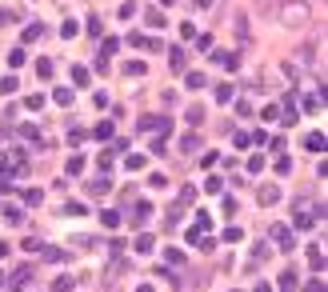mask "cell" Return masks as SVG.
<instances>
[{
  "label": "cell",
  "instance_id": "obj_1",
  "mask_svg": "<svg viewBox=\"0 0 328 292\" xmlns=\"http://www.w3.org/2000/svg\"><path fill=\"white\" fill-rule=\"evenodd\" d=\"M308 20H312V8L304 0H292V4L280 8V24H288V28H304Z\"/></svg>",
  "mask_w": 328,
  "mask_h": 292
},
{
  "label": "cell",
  "instance_id": "obj_2",
  "mask_svg": "<svg viewBox=\"0 0 328 292\" xmlns=\"http://www.w3.org/2000/svg\"><path fill=\"white\" fill-rule=\"evenodd\" d=\"M272 240H276L280 252H292V248H296V236L288 232V224H272Z\"/></svg>",
  "mask_w": 328,
  "mask_h": 292
},
{
  "label": "cell",
  "instance_id": "obj_3",
  "mask_svg": "<svg viewBox=\"0 0 328 292\" xmlns=\"http://www.w3.org/2000/svg\"><path fill=\"white\" fill-rule=\"evenodd\" d=\"M256 200H260V204H276V200H280V184H260Z\"/></svg>",
  "mask_w": 328,
  "mask_h": 292
},
{
  "label": "cell",
  "instance_id": "obj_4",
  "mask_svg": "<svg viewBox=\"0 0 328 292\" xmlns=\"http://www.w3.org/2000/svg\"><path fill=\"white\" fill-rule=\"evenodd\" d=\"M148 216H152V204H148V200H140V204H136V212H132V228L148 224Z\"/></svg>",
  "mask_w": 328,
  "mask_h": 292
},
{
  "label": "cell",
  "instance_id": "obj_5",
  "mask_svg": "<svg viewBox=\"0 0 328 292\" xmlns=\"http://www.w3.org/2000/svg\"><path fill=\"white\" fill-rule=\"evenodd\" d=\"M276 288H280V292H296V272H292V268H284V272H280V280H276Z\"/></svg>",
  "mask_w": 328,
  "mask_h": 292
},
{
  "label": "cell",
  "instance_id": "obj_6",
  "mask_svg": "<svg viewBox=\"0 0 328 292\" xmlns=\"http://www.w3.org/2000/svg\"><path fill=\"white\" fill-rule=\"evenodd\" d=\"M232 32L240 36V44H248V16H232Z\"/></svg>",
  "mask_w": 328,
  "mask_h": 292
},
{
  "label": "cell",
  "instance_id": "obj_7",
  "mask_svg": "<svg viewBox=\"0 0 328 292\" xmlns=\"http://www.w3.org/2000/svg\"><path fill=\"white\" fill-rule=\"evenodd\" d=\"M304 148L308 152H324V132H308L304 136Z\"/></svg>",
  "mask_w": 328,
  "mask_h": 292
},
{
  "label": "cell",
  "instance_id": "obj_8",
  "mask_svg": "<svg viewBox=\"0 0 328 292\" xmlns=\"http://www.w3.org/2000/svg\"><path fill=\"white\" fill-rule=\"evenodd\" d=\"M312 212H316V208H312V204H300V208H296V224H300V228H308V224H312V220H316V216H312Z\"/></svg>",
  "mask_w": 328,
  "mask_h": 292
},
{
  "label": "cell",
  "instance_id": "obj_9",
  "mask_svg": "<svg viewBox=\"0 0 328 292\" xmlns=\"http://www.w3.org/2000/svg\"><path fill=\"white\" fill-rule=\"evenodd\" d=\"M212 60H216L220 68H236V64H240V56H236V52H212Z\"/></svg>",
  "mask_w": 328,
  "mask_h": 292
},
{
  "label": "cell",
  "instance_id": "obj_10",
  "mask_svg": "<svg viewBox=\"0 0 328 292\" xmlns=\"http://www.w3.org/2000/svg\"><path fill=\"white\" fill-rule=\"evenodd\" d=\"M144 24H148V28H164L168 20H164V12H160V8H148V16H144Z\"/></svg>",
  "mask_w": 328,
  "mask_h": 292
},
{
  "label": "cell",
  "instance_id": "obj_11",
  "mask_svg": "<svg viewBox=\"0 0 328 292\" xmlns=\"http://www.w3.org/2000/svg\"><path fill=\"white\" fill-rule=\"evenodd\" d=\"M184 84H188V92H196V88H204L208 80H204V72H188V80H184Z\"/></svg>",
  "mask_w": 328,
  "mask_h": 292
},
{
  "label": "cell",
  "instance_id": "obj_12",
  "mask_svg": "<svg viewBox=\"0 0 328 292\" xmlns=\"http://www.w3.org/2000/svg\"><path fill=\"white\" fill-rule=\"evenodd\" d=\"M108 192V180L100 176V180H88V196H104Z\"/></svg>",
  "mask_w": 328,
  "mask_h": 292
},
{
  "label": "cell",
  "instance_id": "obj_13",
  "mask_svg": "<svg viewBox=\"0 0 328 292\" xmlns=\"http://www.w3.org/2000/svg\"><path fill=\"white\" fill-rule=\"evenodd\" d=\"M308 264H312L316 272H324V252H320V248H308Z\"/></svg>",
  "mask_w": 328,
  "mask_h": 292
},
{
  "label": "cell",
  "instance_id": "obj_14",
  "mask_svg": "<svg viewBox=\"0 0 328 292\" xmlns=\"http://www.w3.org/2000/svg\"><path fill=\"white\" fill-rule=\"evenodd\" d=\"M152 244H156V240H152L148 232H140V236H136V252H140V256H144V252H152Z\"/></svg>",
  "mask_w": 328,
  "mask_h": 292
},
{
  "label": "cell",
  "instance_id": "obj_15",
  "mask_svg": "<svg viewBox=\"0 0 328 292\" xmlns=\"http://www.w3.org/2000/svg\"><path fill=\"white\" fill-rule=\"evenodd\" d=\"M180 148H184V152H196V148H200V136H196V132H188V136L180 140Z\"/></svg>",
  "mask_w": 328,
  "mask_h": 292
},
{
  "label": "cell",
  "instance_id": "obj_16",
  "mask_svg": "<svg viewBox=\"0 0 328 292\" xmlns=\"http://www.w3.org/2000/svg\"><path fill=\"white\" fill-rule=\"evenodd\" d=\"M4 220H8V224H20V220H24V212H20L16 204H8V208H4Z\"/></svg>",
  "mask_w": 328,
  "mask_h": 292
},
{
  "label": "cell",
  "instance_id": "obj_17",
  "mask_svg": "<svg viewBox=\"0 0 328 292\" xmlns=\"http://www.w3.org/2000/svg\"><path fill=\"white\" fill-rule=\"evenodd\" d=\"M256 12L260 16H276V0H256Z\"/></svg>",
  "mask_w": 328,
  "mask_h": 292
},
{
  "label": "cell",
  "instance_id": "obj_18",
  "mask_svg": "<svg viewBox=\"0 0 328 292\" xmlns=\"http://www.w3.org/2000/svg\"><path fill=\"white\" fill-rule=\"evenodd\" d=\"M188 124H204V108H200V104H192V108H188Z\"/></svg>",
  "mask_w": 328,
  "mask_h": 292
},
{
  "label": "cell",
  "instance_id": "obj_19",
  "mask_svg": "<svg viewBox=\"0 0 328 292\" xmlns=\"http://www.w3.org/2000/svg\"><path fill=\"white\" fill-rule=\"evenodd\" d=\"M40 200H44L40 188H24V204H40Z\"/></svg>",
  "mask_w": 328,
  "mask_h": 292
},
{
  "label": "cell",
  "instance_id": "obj_20",
  "mask_svg": "<svg viewBox=\"0 0 328 292\" xmlns=\"http://www.w3.org/2000/svg\"><path fill=\"white\" fill-rule=\"evenodd\" d=\"M52 100H56V104H64V108H68V104H72V92H68V88H56V92H52Z\"/></svg>",
  "mask_w": 328,
  "mask_h": 292
},
{
  "label": "cell",
  "instance_id": "obj_21",
  "mask_svg": "<svg viewBox=\"0 0 328 292\" xmlns=\"http://www.w3.org/2000/svg\"><path fill=\"white\" fill-rule=\"evenodd\" d=\"M84 172V156H72V160H68V176H80Z\"/></svg>",
  "mask_w": 328,
  "mask_h": 292
},
{
  "label": "cell",
  "instance_id": "obj_22",
  "mask_svg": "<svg viewBox=\"0 0 328 292\" xmlns=\"http://www.w3.org/2000/svg\"><path fill=\"white\" fill-rule=\"evenodd\" d=\"M60 212H64V216H84V204H76V200H72V204H64Z\"/></svg>",
  "mask_w": 328,
  "mask_h": 292
},
{
  "label": "cell",
  "instance_id": "obj_23",
  "mask_svg": "<svg viewBox=\"0 0 328 292\" xmlns=\"http://www.w3.org/2000/svg\"><path fill=\"white\" fill-rule=\"evenodd\" d=\"M72 244H76V248H80V252H88V248H92V244H96V240H92V236H72Z\"/></svg>",
  "mask_w": 328,
  "mask_h": 292
},
{
  "label": "cell",
  "instance_id": "obj_24",
  "mask_svg": "<svg viewBox=\"0 0 328 292\" xmlns=\"http://www.w3.org/2000/svg\"><path fill=\"white\" fill-rule=\"evenodd\" d=\"M264 260H268V248L256 244V248H252V264H264Z\"/></svg>",
  "mask_w": 328,
  "mask_h": 292
},
{
  "label": "cell",
  "instance_id": "obj_25",
  "mask_svg": "<svg viewBox=\"0 0 328 292\" xmlns=\"http://www.w3.org/2000/svg\"><path fill=\"white\" fill-rule=\"evenodd\" d=\"M276 172L288 176V172H292V160H288V156H276Z\"/></svg>",
  "mask_w": 328,
  "mask_h": 292
},
{
  "label": "cell",
  "instance_id": "obj_26",
  "mask_svg": "<svg viewBox=\"0 0 328 292\" xmlns=\"http://www.w3.org/2000/svg\"><path fill=\"white\" fill-rule=\"evenodd\" d=\"M216 100H220V104H228V100H232V84H220V88H216Z\"/></svg>",
  "mask_w": 328,
  "mask_h": 292
},
{
  "label": "cell",
  "instance_id": "obj_27",
  "mask_svg": "<svg viewBox=\"0 0 328 292\" xmlns=\"http://www.w3.org/2000/svg\"><path fill=\"white\" fill-rule=\"evenodd\" d=\"M188 56H184V48H172V68H184Z\"/></svg>",
  "mask_w": 328,
  "mask_h": 292
},
{
  "label": "cell",
  "instance_id": "obj_28",
  "mask_svg": "<svg viewBox=\"0 0 328 292\" xmlns=\"http://www.w3.org/2000/svg\"><path fill=\"white\" fill-rule=\"evenodd\" d=\"M40 256H44V260H52V264H56V260H64V252H60V248H40Z\"/></svg>",
  "mask_w": 328,
  "mask_h": 292
},
{
  "label": "cell",
  "instance_id": "obj_29",
  "mask_svg": "<svg viewBox=\"0 0 328 292\" xmlns=\"http://www.w3.org/2000/svg\"><path fill=\"white\" fill-rule=\"evenodd\" d=\"M100 220H104V228H116V224H120V212H112V208H108Z\"/></svg>",
  "mask_w": 328,
  "mask_h": 292
},
{
  "label": "cell",
  "instance_id": "obj_30",
  "mask_svg": "<svg viewBox=\"0 0 328 292\" xmlns=\"http://www.w3.org/2000/svg\"><path fill=\"white\" fill-rule=\"evenodd\" d=\"M60 36H64V40H72V36H76V24H72V20H64V24H60Z\"/></svg>",
  "mask_w": 328,
  "mask_h": 292
},
{
  "label": "cell",
  "instance_id": "obj_31",
  "mask_svg": "<svg viewBox=\"0 0 328 292\" xmlns=\"http://www.w3.org/2000/svg\"><path fill=\"white\" fill-rule=\"evenodd\" d=\"M84 28H88V36H100V32H104V24H100V20H96V16H92V20H88V24H84Z\"/></svg>",
  "mask_w": 328,
  "mask_h": 292
},
{
  "label": "cell",
  "instance_id": "obj_32",
  "mask_svg": "<svg viewBox=\"0 0 328 292\" xmlns=\"http://www.w3.org/2000/svg\"><path fill=\"white\" fill-rule=\"evenodd\" d=\"M36 72L48 80V76H52V60H36Z\"/></svg>",
  "mask_w": 328,
  "mask_h": 292
},
{
  "label": "cell",
  "instance_id": "obj_33",
  "mask_svg": "<svg viewBox=\"0 0 328 292\" xmlns=\"http://www.w3.org/2000/svg\"><path fill=\"white\" fill-rule=\"evenodd\" d=\"M124 72H128V76H144V64H140V60H132V64H124Z\"/></svg>",
  "mask_w": 328,
  "mask_h": 292
},
{
  "label": "cell",
  "instance_id": "obj_34",
  "mask_svg": "<svg viewBox=\"0 0 328 292\" xmlns=\"http://www.w3.org/2000/svg\"><path fill=\"white\" fill-rule=\"evenodd\" d=\"M72 80H76V84H88L92 76H88V68H72Z\"/></svg>",
  "mask_w": 328,
  "mask_h": 292
},
{
  "label": "cell",
  "instance_id": "obj_35",
  "mask_svg": "<svg viewBox=\"0 0 328 292\" xmlns=\"http://www.w3.org/2000/svg\"><path fill=\"white\" fill-rule=\"evenodd\" d=\"M16 84H20L16 76H4V80H0V92H16Z\"/></svg>",
  "mask_w": 328,
  "mask_h": 292
},
{
  "label": "cell",
  "instance_id": "obj_36",
  "mask_svg": "<svg viewBox=\"0 0 328 292\" xmlns=\"http://www.w3.org/2000/svg\"><path fill=\"white\" fill-rule=\"evenodd\" d=\"M40 104H44V96H36V92H32V96H24V108H32V112H36Z\"/></svg>",
  "mask_w": 328,
  "mask_h": 292
},
{
  "label": "cell",
  "instance_id": "obj_37",
  "mask_svg": "<svg viewBox=\"0 0 328 292\" xmlns=\"http://www.w3.org/2000/svg\"><path fill=\"white\" fill-rule=\"evenodd\" d=\"M20 248H24V252H40V248H44V244H40V240H36V236H28V240H24V244H20Z\"/></svg>",
  "mask_w": 328,
  "mask_h": 292
},
{
  "label": "cell",
  "instance_id": "obj_38",
  "mask_svg": "<svg viewBox=\"0 0 328 292\" xmlns=\"http://www.w3.org/2000/svg\"><path fill=\"white\" fill-rule=\"evenodd\" d=\"M108 136H112V124H108V120H104V124H96V140H108Z\"/></svg>",
  "mask_w": 328,
  "mask_h": 292
},
{
  "label": "cell",
  "instance_id": "obj_39",
  "mask_svg": "<svg viewBox=\"0 0 328 292\" xmlns=\"http://www.w3.org/2000/svg\"><path fill=\"white\" fill-rule=\"evenodd\" d=\"M204 188H208V192H224V184H220V176H208V180H204Z\"/></svg>",
  "mask_w": 328,
  "mask_h": 292
},
{
  "label": "cell",
  "instance_id": "obj_40",
  "mask_svg": "<svg viewBox=\"0 0 328 292\" xmlns=\"http://www.w3.org/2000/svg\"><path fill=\"white\" fill-rule=\"evenodd\" d=\"M72 284H76L72 276H60V280H56V292H72Z\"/></svg>",
  "mask_w": 328,
  "mask_h": 292
},
{
  "label": "cell",
  "instance_id": "obj_41",
  "mask_svg": "<svg viewBox=\"0 0 328 292\" xmlns=\"http://www.w3.org/2000/svg\"><path fill=\"white\" fill-rule=\"evenodd\" d=\"M116 48H120V40H112V36H108V40H104V60L116 56Z\"/></svg>",
  "mask_w": 328,
  "mask_h": 292
},
{
  "label": "cell",
  "instance_id": "obj_42",
  "mask_svg": "<svg viewBox=\"0 0 328 292\" xmlns=\"http://www.w3.org/2000/svg\"><path fill=\"white\" fill-rule=\"evenodd\" d=\"M148 184H152V188H164V184H168V176H164V172H152V176H148Z\"/></svg>",
  "mask_w": 328,
  "mask_h": 292
},
{
  "label": "cell",
  "instance_id": "obj_43",
  "mask_svg": "<svg viewBox=\"0 0 328 292\" xmlns=\"http://www.w3.org/2000/svg\"><path fill=\"white\" fill-rule=\"evenodd\" d=\"M120 16H124V20H132V16H136V4H132V0H128V4H120Z\"/></svg>",
  "mask_w": 328,
  "mask_h": 292
},
{
  "label": "cell",
  "instance_id": "obj_44",
  "mask_svg": "<svg viewBox=\"0 0 328 292\" xmlns=\"http://www.w3.org/2000/svg\"><path fill=\"white\" fill-rule=\"evenodd\" d=\"M40 32H44V28H40V24H28V28H24V40H36V36H40Z\"/></svg>",
  "mask_w": 328,
  "mask_h": 292
},
{
  "label": "cell",
  "instance_id": "obj_45",
  "mask_svg": "<svg viewBox=\"0 0 328 292\" xmlns=\"http://www.w3.org/2000/svg\"><path fill=\"white\" fill-rule=\"evenodd\" d=\"M192 200H196V188H192V184H188V188H184V192H180V204H192Z\"/></svg>",
  "mask_w": 328,
  "mask_h": 292
},
{
  "label": "cell",
  "instance_id": "obj_46",
  "mask_svg": "<svg viewBox=\"0 0 328 292\" xmlns=\"http://www.w3.org/2000/svg\"><path fill=\"white\" fill-rule=\"evenodd\" d=\"M260 168H264V156H252V160H248V172L256 176V172H260Z\"/></svg>",
  "mask_w": 328,
  "mask_h": 292
},
{
  "label": "cell",
  "instance_id": "obj_47",
  "mask_svg": "<svg viewBox=\"0 0 328 292\" xmlns=\"http://www.w3.org/2000/svg\"><path fill=\"white\" fill-rule=\"evenodd\" d=\"M8 64H12V68H20V64H24V52H20V48H16V52H8Z\"/></svg>",
  "mask_w": 328,
  "mask_h": 292
},
{
  "label": "cell",
  "instance_id": "obj_48",
  "mask_svg": "<svg viewBox=\"0 0 328 292\" xmlns=\"http://www.w3.org/2000/svg\"><path fill=\"white\" fill-rule=\"evenodd\" d=\"M12 20H16V12L12 8H0V24H12Z\"/></svg>",
  "mask_w": 328,
  "mask_h": 292
},
{
  "label": "cell",
  "instance_id": "obj_49",
  "mask_svg": "<svg viewBox=\"0 0 328 292\" xmlns=\"http://www.w3.org/2000/svg\"><path fill=\"white\" fill-rule=\"evenodd\" d=\"M304 292H324V280H308V284H304Z\"/></svg>",
  "mask_w": 328,
  "mask_h": 292
},
{
  "label": "cell",
  "instance_id": "obj_50",
  "mask_svg": "<svg viewBox=\"0 0 328 292\" xmlns=\"http://www.w3.org/2000/svg\"><path fill=\"white\" fill-rule=\"evenodd\" d=\"M192 4H196V8H208V4H212V0H192Z\"/></svg>",
  "mask_w": 328,
  "mask_h": 292
},
{
  "label": "cell",
  "instance_id": "obj_51",
  "mask_svg": "<svg viewBox=\"0 0 328 292\" xmlns=\"http://www.w3.org/2000/svg\"><path fill=\"white\" fill-rule=\"evenodd\" d=\"M136 292H156V288H152V284H140V288H136Z\"/></svg>",
  "mask_w": 328,
  "mask_h": 292
},
{
  "label": "cell",
  "instance_id": "obj_52",
  "mask_svg": "<svg viewBox=\"0 0 328 292\" xmlns=\"http://www.w3.org/2000/svg\"><path fill=\"white\" fill-rule=\"evenodd\" d=\"M0 256H8V244H4V240H0Z\"/></svg>",
  "mask_w": 328,
  "mask_h": 292
},
{
  "label": "cell",
  "instance_id": "obj_53",
  "mask_svg": "<svg viewBox=\"0 0 328 292\" xmlns=\"http://www.w3.org/2000/svg\"><path fill=\"white\" fill-rule=\"evenodd\" d=\"M256 292H272V288H268V284H256Z\"/></svg>",
  "mask_w": 328,
  "mask_h": 292
},
{
  "label": "cell",
  "instance_id": "obj_54",
  "mask_svg": "<svg viewBox=\"0 0 328 292\" xmlns=\"http://www.w3.org/2000/svg\"><path fill=\"white\" fill-rule=\"evenodd\" d=\"M160 4H172V0H160Z\"/></svg>",
  "mask_w": 328,
  "mask_h": 292
}]
</instances>
